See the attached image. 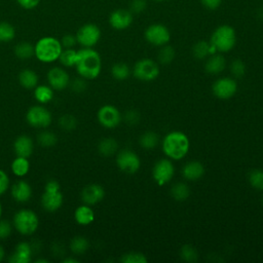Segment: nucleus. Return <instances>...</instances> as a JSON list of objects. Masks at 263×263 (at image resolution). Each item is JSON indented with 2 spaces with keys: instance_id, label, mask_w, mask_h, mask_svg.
<instances>
[{
  "instance_id": "51",
  "label": "nucleus",
  "mask_w": 263,
  "mask_h": 263,
  "mask_svg": "<svg viewBox=\"0 0 263 263\" xmlns=\"http://www.w3.org/2000/svg\"><path fill=\"white\" fill-rule=\"evenodd\" d=\"M45 191H59L60 190V184L55 180H48L44 186Z\"/></svg>"
},
{
  "instance_id": "4",
  "label": "nucleus",
  "mask_w": 263,
  "mask_h": 263,
  "mask_svg": "<svg viewBox=\"0 0 263 263\" xmlns=\"http://www.w3.org/2000/svg\"><path fill=\"white\" fill-rule=\"evenodd\" d=\"M13 228L22 235H32L39 227V218L37 214L30 209H21L15 212L12 219Z\"/></svg>"
},
{
  "instance_id": "54",
  "label": "nucleus",
  "mask_w": 263,
  "mask_h": 263,
  "mask_svg": "<svg viewBox=\"0 0 263 263\" xmlns=\"http://www.w3.org/2000/svg\"><path fill=\"white\" fill-rule=\"evenodd\" d=\"M36 263H41V262H44V263H47V260H44V259H38L35 261Z\"/></svg>"
},
{
  "instance_id": "27",
  "label": "nucleus",
  "mask_w": 263,
  "mask_h": 263,
  "mask_svg": "<svg viewBox=\"0 0 263 263\" xmlns=\"http://www.w3.org/2000/svg\"><path fill=\"white\" fill-rule=\"evenodd\" d=\"M33 93L35 100L41 105L47 104L53 99V89L48 84H37Z\"/></svg>"
},
{
  "instance_id": "39",
  "label": "nucleus",
  "mask_w": 263,
  "mask_h": 263,
  "mask_svg": "<svg viewBox=\"0 0 263 263\" xmlns=\"http://www.w3.org/2000/svg\"><path fill=\"white\" fill-rule=\"evenodd\" d=\"M37 141L43 147H51L55 145V143L58 142V138L52 132L43 130L38 134Z\"/></svg>"
},
{
  "instance_id": "56",
  "label": "nucleus",
  "mask_w": 263,
  "mask_h": 263,
  "mask_svg": "<svg viewBox=\"0 0 263 263\" xmlns=\"http://www.w3.org/2000/svg\"><path fill=\"white\" fill-rule=\"evenodd\" d=\"M155 1H162V0H155Z\"/></svg>"
},
{
  "instance_id": "12",
  "label": "nucleus",
  "mask_w": 263,
  "mask_h": 263,
  "mask_svg": "<svg viewBox=\"0 0 263 263\" xmlns=\"http://www.w3.org/2000/svg\"><path fill=\"white\" fill-rule=\"evenodd\" d=\"M214 96L220 100L231 99L237 91V83L231 77H221L212 86Z\"/></svg>"
},
{
  "instance_id": "8",
  "label": "nucleus",
  "mask_w": 263,
  "mask_h": 263,
  "mask_svg": "<svg viewBox=\"0 0 263 263\" xmlns=\"http://www.w3.org/2000/svg\"><path fill=\"white\" fill-rule=\"evenodd\" d=\"M116 164L121 172L128 175H134L139 171L141 166V160L136 152L124 149L117 153Z\"/></svg>"
},
{
  "instance_id": "43",
  "label": "nucleus",
  "mask_w": 263,
  "mask_h": 263,
  "mask_svg": "<svg viewBox=\"0 0 263 263\" xmlns=\"http://www.w3.org/2000/svg\"><path fill=\"white\" fill-rule=\"evenodd\" d=\"M124 121L126 122V124L134 126L137 125L140 122L141 119V115L137 110H128L125 112L124 116H123Z\"/></svg>"
},
{
  "instance_id": "16",
  "label": "nucleus",
  "mask_w": 263,
  "mask_h": 263,
  "mask_svg": "<svg viewBox=\"0 0 263 263\" xmlns=\"http://www.w3.org/2000/svg\"><path fill=\"white\" fill-rule=\"evenodd\" d=\"M133 23V13L126 9H116L109 16V24L115 30H125Z\"/></svg>"
},
{
  "instance_id": "9",
  "label": "nucleus",
  "mask_w": 263,
  "mask_h": 263,
  "mask_svg": "<svg viewBox=\"0 0 263 263\" xmlns=\"http://www.w3.org/2000/svg\"><path fill=\"white\" fill-rule=\"evenodd\" d=\"M75 37L82 47H93L101 38V30L95 24H84L78 29Z\"/></svg>"
},
{
  "instance_id": "7",
  "label": "nucleus",
  "mask_w": 263,
  "mask_h": 263,
  "mask_svg": "<svg viewBox=\"0 0 263 263\" xmlns=\"http://www.w3.org/2000/svg\"><path fill=\"white\" fill-rule=\"evenodd\" d=\"M159 71L158 64L151 59H142L138 61L133 68L134 76L146 82L156 79L159 75Z\"/></svg>"
},
{
  "instance_id": "11",
  "label": "nucleus",
  "mask_w": 263,
  "mask_h": 263,
  "mask_svg": "<svg viewBox=\"0 0 263 263\" xmlns=\"http://www.w3.org/2000/svg\"><path fill=\"white\" fill-rule=\"evenodd\" d=\"M99 123L106 128H114L119 125L122 116L119 110L113 105L102 106L97 113Z\"/></svg>"
},
{
  "instance_id": "57",
  "label": "nucleus",
  "mask_w": 263,
  "mask_h": 263,
  "mask_svg": "<svg viewBox=\"0 0 263 263\" xmlns=\"http://www.w3.org/2000/svg\"><path fill=\"white\" fill-rule=\"evenodd\" d=\"M262 202H263V200H262Z\"/></svg>"
},
{
  "instance_id": "1",
  "label": "nucleus",
  "mask_w": 263,
  "mask_h": 263,
  "mask_svg": "<svg viewBox=\"0 0 263 263\" xmlns=\"http://www.w3.org/2000/svg\"><path fill=\"white\" fill-rule=\"evenodd\" d=\"M78 75L86 80L96 79L102 70V59L92 47H82L77 50L75 66Z\"/></svg>"
},
{
  "instance_id": "37",
  "label": "nucleus",
  "mask_w": 263,
  "mask_h": 263,
  "mask_svg": "<svg viewBox=\"0 0 263 263\" xmlns=\"http://www.w3.org/2000/svg\"><path fill=\"white\" fill-rule=\"evenodd\" d=\"M180 258L188 263H194L198 259V253L192 245H184L180 250Z\"/></svg>"
},
{
  "instance_id": "52",
  "label": "nucleus",
  "mask_w": 263,
  "mask_h": 263,
  "mask_svg": "<svg viewBox=\"0 0 263 263\" xmlns=\"http://www.w3.org/2000/svg\"><path fill=\"white\" fill-rule=\"evenodd\" d=\"M62 262L63 263H79V260L74 258V257H67Z\"/></svg>"
},
{
  "instance_id": "19",
  "label": "nucleus",
  "mask_w": 263,
  "mask_h": 263,
  "mask_svg": "<svg viewBox=\"0 0 263 263\" xmlns=\"http://www.w3.org/2000/svg\"><path fill=\"white\" fill-rule=\"evenodd\" d=\"M33 247L28 241H21L15 246V249L8 261L11 263H29L32 260Z\"/></svg>"
},
{
  "instance_id": "38",
  "label": "nucleus",
  "mask_w": 263,
  "mask_h": 263,
  "mask_svg": "<svg viewBox=\"0 0 263 263\" xmlns=\"http://www.w3.org/2000/svg\"><path fill=\"white\" fill-rule=\"evenodd\" d=\"M248 180L253 188L263 191V170L261 168L252 170L249 173Z\"/></svg>"
},
{
  "instance_id": "53",
  "label": "nucleus",
  "mask_w": 263,
  "mask_h": 263,
  "mask_svg": "<svg viewBox=\"0 0 263 263\" xmlns=\"http://www.w3.org/2000/svg\"><path fill=\"white\" fill-rule=\"evenodd\" d=\"M4 257H5V251H4L3 247L0 245V262L4 259Z\"/></svg>"
},
{
  "instance_id": "45",
  "label": "nucleus",
  "mask_w": 263,
  "mask_h": 263,
  "mask_svg": "<svg viewBox=\"0 0 263 263\" xmlns=\"http://www.w3.org/2000/svg\"><path fill=\"white\" fill-rule=\"evenodd\" d=\"M12 224L7 220H1L0 219V239L7 238L12 231Z\"/></svg>"
},
{
  "instance_id": "13",
  "label": "nucleus",
  "mask_w": 263,
  "mask_h": 263,
  "mask_svg": "<svg viewBox=\"0 0 263 263\" xmlns=\"http://www.w3.org/2000/svg\"><path fill=\"white\" fill-rule=\"evenodd\" d=\"M145 38L152 45L162 46L168 43L171 39V33L164 25L153 24L146 29Z\"/></svg>"
},
{
  "instance_id": "36",
  "label": "nucleus",
  "mask_w": 263,
  "mask_h": 263,
  "mask_svg": "<svg viewBox=\"0 0 263 263\" xmlns=\"http://www.w3.org/2000/svg\"><path fill=\"white\" fill-rule=\"evenodd\" d=\"M15 37L14 27L7 22H0V42L6 43L13 40Z\"/></svg>"
},
{
  "instance_id": "25",
  "label": "nucleus",
  "mask_w": 263,
  "mask_h": 263,
  "mask_svg": "<svg viewBox=\"0 0 263 263\" xmlns=\"http://www.w3.org/2000/svg\"><path fill=\"white\" fill-rule=\"evenodd\" d=\"M20 84L27 89H34L38 84V75L34 70L24 69L18 73Z\"/></svg>"
},
{
  "instance_id": "31",
  "label": "nucleus",
  "mask_w": 263,
  "mask_h": 263,
  "mask_svg": "<svg viewBox=\"0 0 263 263\" xmlns=\"http://www.w3.org/2000/svg\"><path fill=\"white\" fill-rule=\"evenodd\" d=\"M13 52L20 60H29L34 55V45L27 41L18 42L14 46Z\"/></svg>"
},
{
  "instance_id": "35",
  "label": "nucleus",
  "mask_w": 263,
  "mask_h": 263,
  "mask_svg": "<svg viewBox=\"0 0 263 263\" xmlns=\"http://www.w3.org/2000/svg\"><path fill=\"white\" fill-rule=\"evenodd\" d=\"M76 55H77V50H75L74 48H63L58 61L64 67L71 68L75 66Z\"/></svg>"
},
{
  "instance_id": "48",
  "label": "nucleus",
  "mask_w": 263,
  "mask_h": 263,
  "mask_svg": "<svg viewBox=\"0 0 263 263\" xmlns=\"http://www.w3.org/2000/svg\"><path fill=\"white\" fill-rule=\"evenodd\" d=\"M61 43L63 48H73L74 45L77 43L76 37L75 35H72V34H66L61 39Z\"/></svg>"
},
{
  "instance_id": "44",
  "label": "nucleus",
  "mask_w": 263,
  "mask_h": 263,
  "mask_svg": "<svg viewBox=\"0 0 263 263\" xmlns=\"http://www.w3.org/2000/svg\"><path fill=\"white\" fill-rule=\"evenodd\" d=\"M147 7V2L146 0H132L129 4V11L132 13L139 14L143 12Z\"/></svg>"
},
{
  "instance_id": "6",
  "label": "nucleus",
  "mask_w": 263,
  "mask_h": 263,
  "mask_svg": "<svg viewBox=\"0 0 263 263\" xmlns=\"http://www.w3.org/2000/svg\"><path fill=\"white\" fill-rule=\"evenodd\" d=\"M26 120L29 125L36 128H46L50 125L52 116L49 110L42 105H35L28 109Z\"/></svg>"
},
{
  "instance_id": "17",
  "label": "nucleus",
  "mask_w": 263,
  "mask_h": 263,
  "mask_svg": "<svg viewBox=\"0 0 263 263\" xmlns=\"http://www.w3.org/2000/svg\"><path fill=\"white\" fill-rule=\"evenodd\" d=\"M32 187L25 180L16 181L10 188V194L14 201L24 203L31 199L32 197Z\"/></svg>"
},
{
  "instance_id": "18",
  "label": "nucleus",
  "mask_w": 263,
  "mask_h": 263,
  "mask_svg": "<svg viewBox=\"0 0 263 263\" xmlns=\"http://www.w3.org/2000/svg\"><path fill=\"white\" fill-rule=\"evenodd\" d=\"M64 202V196L59 191H45L41 196V205L46 212H55L60 210Z\"/></svg>"
},
{
  "instance_id": "32",
  "label": "nucleus",
  "mask_w": 263,
  "mask_h": 263,
  "mask_svg": "<svg viewBox=\"0 0 263 263\" xmlns=\"http://www.w3.org/2000/svg\"><path fill=\"white\" fill-rule=\"evenodd\" d=\"M70 250L75 255L84 254L89 248V241L84 236H75L70 241Z\"/></svg>"
},
{
  "instance_id": "15",
  "label": "nucleus",
  "mask_w": 263,
  "mask_h": 263,
  "mask_svg": "<svg viewBox=\"0 0 263 263\" xmlns=\"http://www.w3.org/2000/svg\"><path fill=\"white\" fill-rule=\"evenodd\" d=\"M80 197L83 203L93 205L104 199L105 189L100 184H88L81 190Z\"/></svg>"
},
{
  "instance_id": "20",
  "label": "nucleus",
  "mask_w": 263,
  "mask_h": 263,
  "mask_svg": "<svg viewBox=\"0 0 263 263\" xmlns=\"http://www.w3.org/2000/svg\"><path fill=\"white\" fill-rule=\"evenodd\" d=\"M13 151L16 156L29 158L34 151V142L32 138L27 135L18 136L13 142Z\"/></svg>"
},
{
  "instance_id": "47",
  "label": "nucleus",
  "mask_w": 263,
  "mask_h": 263,
  "mask_svg": "<svg viewBox=\"0 0 263 263\" xmlns=\"http://www.w3.org/2000/svg\"><path fill=\"white\" fill-rule=\"evenodd\" d=\"M10 181L7 173L0 168V196L3 195L9 188Z\"/></svg>"
},
{
  "instance_id": "50",
  "label": "nucleus",
  "mask_w": 263,
  "mask_h": 263,
  "mask_svg": "<svg viewBox=\"0 0 263 263\" xmlns=\"http://www.w3.org/2000/svg\"><path fill=\"white\" fill-rule=\"evenodd\" d=\"M200 1H201V4L205 8L211 9V10L217 9L222 3V0H200Z\"/></svg>"
},
{
  "instance_id": "55",
  "label": "nucleus",
  "mask_w": 263,
  "mask_h": 263,
  "mask_svg": "<svg viewBox=\"0 0 263 263\" xmlns=\"http://www.w3.org/2000/svg\"><path fill=\"white\" fill-rule=\"evenodd\" d=\"M1 216H2V204L0 202V219H1Z\"/></svg>"
},
{
  "instance_id": "3",
  "label": "nucleus",
  "mask_w": 263,
  "mask_h": 263,
  "mask_svg": "<svg viewBox=\"0 0 263 263\" xmlns=\"http://www.w3.org/2000/svg\"><path fill=\"white\" fill-rule=\"evenodd\" d=\"M63 50L61 40L52 36L41 37L34 44V57L41 63L49 64L59 60Z\"/></svg>"
},
{
  "instance_id": "34",
  "label": "nucleus",
  "mask_w": 263,
  "mask_h": 263,
  "mask_svg": "<svg viewBox=\"0 0 263 263\" xmlns=\"http://www.w3.org/2000/svg\"><path fill=\"white\" fill-rule=\"evenodd\" d=\"M111 74L116 80H125L130 75V70L127 64L119 62L115 63L111 68Z\"/></svg>"
},
{
  "instance_id": "5",
  "label": "nucleus",
  "mask_w": 263,
  "mask_h": 263,
  "mask_svg": "<svg viewBox=\"0 0 263 263\" xmlns=\"http://www.w3.org/2000/svg\"><path fill=\"white\" fill-rule=\"evenodd\" d=\"M210 43L218 52L230 51L236 43L235 30L229 25L219 26L212 34Z\"/></svg>"
},
{
  "instance_id": "29",
  "label": "nucleus",
  "mask_w": 263,
  "mask_h": 263,
  "mask_svg": "<svg viewBox=\"0 0 263 263\" xmlns=\"http://www.w3.org/2000/svg\"><path fill=\"white\" fill-rule=\"evenodd\" d=\"M139 144L145 150H152L158 146L159 137L155 132L147 130L140 136Z\"/></svg>"
},
{
  "instance_id": "49",
  "label": "nucleus",
  "mask_w": 263,
  "mask_h": 263,
  "mask_svg": "<svg viewBox=\"0 0 263 263\" xmlns=\"http://www.w3.org/2000/svg\"><path fill=\"white\" fill-rule=\"evenodd\" d=\"M15 1L22 8L30 10L37 7L41 0H15Z\"/></svg>"
},
{
  "instance_id": "46",
  "label": "nucleus",
  "mask_w": 263,
  "mask_h": 263,
  "mask_svg": "<svg viewBox=\"0 0 263 263\" xmlns=\"http://www.w3.org/2000/svg\"><path fill=\"white\" fill-rule=\"evenodd\" d=\"M72 88L73 91L75 92H83L86 87H87V83H86V79L82 78V77H79V78H76L75 80H73L72 82L70 81V84H69Z\"/></svg>"
},
{
  "instance_id": "24",
  "label": "nucleus",
  "mask_w": 263,
  "mask_h": 263,
  "mask_svg": "<svg viewBox=\"0 0 263 263\" xmlns=\"http://www.w3.org/2000/svg\"><path fill=\"white\" fill-rule=\"evenodd\" d=\"M216 52H218L216 48L210 42L204 40L197 41L192 47V54L197 60H203Z\"/></svg>"
},
{
  "instance_id": "23",
  "label": "nucleus",
  "mask_w": 263,
  "mask_h": 263,
  "mask_svg": "<svg viewBox=\"0 0 263 263\" xmlns=\"http://www.w3.org/2000/svg\"><path fill=\"white\" fill-rule=\"evenodd\" d=\"M74 219L76 223L81 226L89 225L95 220V212L90 205L83 203L75 209Z\"/></svg>"
},
{
  "instance_id": "2",
  "label": "nucleus",
  "mask_w": 263,
  "mask_h": 263,
  "mask_svg": "<svg viewBox=\"0 0 263 263\" xmlns=\"http://www.w3.org/2000/svg\"><path fill=\"white\" fill-rule=\"evenodd\" d=\"M161 147L163 153L170 159L180 160L184 158L188 153L190 142L184 133L180 130H173L166 134L162 139Z\"/></svg>"
},
{
  "instance_id": "33",
  "label": "nucleus",
  "mask_w": 263,
  "mask_h": 263,
  "mask_svg": "<svg viewBox=\"0 0 263 263\" xmlns=\"http://www.w3.org/2000/svg\"><path fill=\"white\" fill-rule=\"evenodd\" d=\"M176 57V50L172 45L164 44L160 46V49L157 53L158 62L162 65H168L171 64Z\"/></svg>"
},
{
  "instance_id": "21",
  "label": "nucleus",
  "mask_w": 263,
  "mask_h": 263,
  "mask_svg": "<svg viewBox=\"0 0 263 263\" xmlns=\"http://www.w3.org/2000/svg\"><path fill=\"white\" fill-rule=\"evenodd\" d=\"M182 176L188 181H197L204 174V166L198 160H191L184 164L182 167Z\"/></svg>"
},
{
  "instance_id": "30",
  "label": "nucleus",
  "mask_w": 263,
  "mask_h": 263,
  "mask_svg": "<svg viewBox=\"0 0 263 263\" xmlns=\"http://www.w3.org/2000/svg\"><path fill=\"white\" fill-rule=\"evenodd\" d=\"M171 195L177 201H184L190 195V188L184 182H177L171 187Z\"/></svg>"
},
{
  "instance_id": "14",
  "label": "nucleus",
  "mask_w": 263,
  "mask_h": 263,
  "mask_svg": "<svg viewBox=\"0 0 263 263\" xmlns=\"http://www.w3.org/2000/svg\"><path fill=\"white\" fill-rule=\"evenodd\" d=\"M48 85L53 90H63L70 84V76L62 67H52L46 74Z\"/></svg>"
},
{
  "instance_id": "42",
  "label": "nucleus",
  "mask_w": 263,
  "mask_h": 263,
  "mask_svg": "<svg viewBox=\"0 0 263 263\" xmlns=\"http://www.w3.org/2000/svg\"><path fill=\"white\" fill-rule=\"evenodd\" d=\"M230 72L231 74L236 77V78H240L245 75L246 73V65L241 60H234L231 62L230 64Z\"/></svg>"
},
{
  "instance_id": "41",
  "label": "nucleus",
  "mask_w": 263,
  "mask_h": 263,
  "mask_svg": "<svg viewBox=\"0 0 263 263\" xmlns=\"http://www.w3.org/2000/svg\"><path fill=\"white\" fill-rule=\"evenodd\" d=\"M59 124L60 126L64 129V130H67V132H71L73 130L76 125H77V120L76 118L71 115V114H64L60 117L59 119Z\"/></svg>"
},
{
  "instance_id": "26",
  "label": "nucleus",
  "mask_w": 263,
  "mask_h": 263,
  "mask_svg": "<svg viewBox=\"0 0 263 263\" xmlns=\"http://www.w3.org/2000/svg\"><path fill=\"white\" fill-rule=\"evenodd\" d=\"M10 170L14 176L23 178L30 171V161L27 157L16 156L10 164Z\"/></svg>"
},
{
  "instance_id": "22",
  "label": "nucleus",
  "mask_w": 263,
  "mask_h": 263,
  "mask_svg": "<svg viewBox=\"0 0 263 263\" xmlns=\"http://www.w3.org/2000/svg\"><path fill=\"white\" fill-rule=\"evenodd\" d=\"M225 68H226V60L222 54L218 52L209 55L204 64L205 72L212 75H217L222 73L225 70Z\"/></svg>"
},
{
  "instance_id": "28",
  "label": "nucleus",
  "mask_w": 263,
  "mask_h": 263,
  "mask_svg": "<svg viewBox=\"0 0 263 263\" xmlns=\"http://www.w3.org/2000/svg\"><path fill=\"white\" fill-rule=\"evenodd\" d=\"M117 149H118V143L114 138H111V137L102 139L98 144L99 153L105 157L114 155Z\"/></svg>"
},
{
  "instance_id": "10",
  "label": "nucleus",
  "mask_w": 263,
  "mask_h": 263,
  "mask_svg": "<svg viewBox=\"0 0 263 263\" xmlns=\"http://www.w3.org/2000/svg\"><path fill=\"white\" fill-rule=\"evenodd\" d=\"M175 175V166L170 158L157 160L152 168V177L155 183L159 186L167 184Z\"/></svg>"
},
{
  "instance_id": "40",
  "label": "nucleus",
  "mask_w": 263,
  "mask_h": 263,
  "mask_svg": "<svg viewBox=\"0 0 263 263\" xmlns=\"http://www.w3.org/2000/svg\"><path fill=\"white\" fill-rule=\"evenodd\" d=\"M122 263H147V257L140 252H128L122 255L120 258Z\"/></svg>"
}]
</instances>
